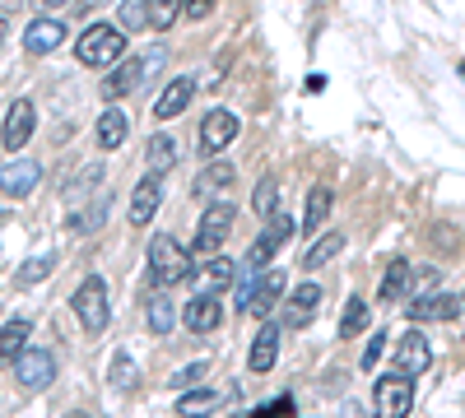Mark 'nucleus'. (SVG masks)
<instances>
[{
  "mask_svg": "<svg viewBox=\"0 0 465 418\" xmlns=\"http://www.w3.org/2000/svg\"><path fill=\"white\" fill-rule=\"evenodd\" d=\"M74 56H80V65H94V70L116 65L126 56V37H122L116 24H89L80 33V43H74Z\"/></svg>",
  "mask_w": 465,
  "mask_h": 418,
  "instance_id": "1",
  "label": "nucleus"
},
{
  "mask_svg": "<svg viewBox=\"0 0 465 418\" xmlns=\"http://www.w3.org/2000/svg\"><path fill=\"white\" fill-rule=\"evenodd\" d=\"M163 61H168V47H149L144 56H131L126 65H116L107 80H103V98H126V93H135Z\"/></svg>",
  "mask_w": 465,
  "mask_h": 418,
  "instance_id": "2",
  "label": "nucleus"
},
{
  "mask_svg": "<svg viewBox=\"0 0 465 418\" xmlns=\"http://www.w3.org/2000/svg\"><path fill=\"white\" fill-rule=\"evenodd\" d=\"M149 279L159 284V288L191 279V256H186V251L177 247V238L159 233V238L149 242Z\"/></svg>",
  "mask_w": 465,
  "mask_h": 418,
  "instance_id": "3",
  "label": "nucleus"
},
{
  "mask_svg": "<svg viewBox=\"0 0 465 418\" xmlns=\"http://www.w3.org/2000/svg\"><path fill=\"white\" fill-rule=\"evenodd\" d=\"M414 409V376L405 372H386L377 376V391H372V418H405Z\"/></svg>",
  "mask_w": 465,
  "mask_h": 418,
  "instance_id": "4",
  "label": "nucleus"
},
{
  "mask_svg": "<svg viewBox=\"0 0 465 418\" xmlns=\"http://www.w3.org/2000/svg\"><path fill=\"white\" fill-rule=\"evenodd\" d=\"M70 307H74V316H80L84 335H103V330H107V321H112V307H107V284H103L98 275H89L80 288H74Z\"/></svg>",
  "mask_w": 465,
  "mask_h": 418,
  "instance_id": "5",
  "label": "nucleus"
},
{
  "mask_svg": "<svg viewBox=\"0 0 465 418\" xmlns=\"http://www.w3.org/2000/svg\"><path fill=\"white\" fill-rule=\"evenodd\" d=\"M232 219H238V209H232V205H210L205 219H201V228H196V247H191V251H196L201 260H210V256L223 247Z\"/></svg>",
  "mask_w": 465,
  "mask_h": 418,
  "instance_id": "6",
  "label": "nucleus"
},
{
  "mask_svg": "<svg viewBox=\"0 0 465 418\" xmlns=\"http://www.w3.org/2000/svg\"><path fill=\"white\" fill-rule=\"evenodd\" d=\"M238 131H242V122L232 117L228 107L205 112V122H201V154H223V149L238 140Z\"/></svg>",
  "mask_w": 465,
  "mask_h": 418,
  "instance_id": "7",
  "label": "nucleus"
},
{
  "mask_svg": "<svg viewBox=\"0 0 465 418\" xmlns=\"http://www.w3.org/2000/svg\"><path fill=\"white\" fill-rule=\"evenodd\" d=\"M429 363H433L429 335H423V330H405V335L396 339V358H391V367L405 372V376H419V372H429Z\"/></svg>",
  "mask_w": 465,
  "mask_h": 418,
  "instance_id": "8",
  "label": "nucleus"
},
{
  "mask_svg": "<svg viewBox=\"0 0 465 418\" xmlns=\"http://www.w3.org/2000/svg\"><path fill=\"white\" fill-rule=\"evenodd\" d=\"M37 181H43V168H37L33 159H10V163H0V196L24 200V196L37 191Z\"/></svg>",
  "mask_w": 465,
  "mask_h": 418,
  "instance_id": "9",
  "label": "nucleus"
},
{
  "mask_svg": "<svg viewBox=\"0 0 465 418\" xmlns=\"http://www.w3.org/2000/svg\"><path fill=\"white\" fill-rule=\"evenodd\" d=\"M52 376H56V358H52L47 349H28V354L15 363V382H19L24 391H43Z\"/></svg>",
  "mask_w": 465,
  "mask_h": 418,
  "instance_id": "10",
  "label": "nucleus"
},
{
  "mask_svg": "<svg viewBox=\"0 0 465 418\" xmlns=\"http://www.w3.org/2000/svg\"><path fill=\"white\" fill-rule=\"evenodd\" d=\"M322 312V288L317 284H298L284 302V326L289 330H302V326H312V316Z\"/></svg>",
  "mask_w": 465,
  "mask_h": 418,
  "instance_id": "11",
  "label": "nucleus"
},
{
  "mask_svg": "<svg viewBox=\"0 0 465 418\" xmlns=\"http://www.w3.org/2000/svg\"><path fill=\"white\" fill-rule=\"evenodd\" d=\"M405 312H410L414 326H419V321H456V316H460V297H451V293H429V297L405 302Z\"/></svg>",
  "mask_w": 465,
  "mask_h": 418,
  "instance_id": "12",
  "label": "nucleus"
},
{
  "mask_svg": "<svg viewBox=\"0 0 465 418\" xmlns=\"http://www.w3.org/2000/svg\"><path fill=\"white\" fill-rule=\"evenodd\" d=\"M33 102L28 98H19V102H10V112H5V131H0V140H5V149L10 154H19V149L33 140Z\"/></svg>",
  "mask_w": 465,
  "mask_h": 418,
  "instance_id": "13",
  "label": "nucleus"
},
{
  "mask_svg": "<svg viewBox=\"0 0 465 418\" xmlns=\"http://www.w3.org/2000/svg\"><path fill=\"white\" fill-rule=\"evenodd\" d=\"M191 98H196V74H182V80H173V84L159 93V102H153V117H163V122L182 117Z\"/></svg>",
  "mask_w": 465,
  "mask_h": 418,
  "instance_id": "14",
  "label": "nucleus"
},
{
  "mask_svg": "<svg viewBox=\"0 0 465 418\" xmlns=\"http://www.w3.org/2000/svg\"><path fill=\"white\" fill-rule=\"evenodd\" d=\"M65 43V24L61 19H33L28 28H24V47L33 52V56H47V52H56Z\"/></svg>",
  "mask_w": 465,
  "mask_h": 418,
  "instance_id": "15",
  "label": "nucleus"
},
{
  "mask_svg": "<svg viewBox=\"0 0 465 418\" xmlns=\"http://www.w3.org/2000/svg\"><path fill=\"white\" fill-rule=\"evenodd\" d=\"M280 297H284V270H265L252 288V302H247V312L252 316H270L280 307Z\"/></svg>",
  "mask_w": 465,
  "mask_h": 418,
  "instance_id": "16",
  "label": "nucleus"
},
{
  "mask_svg": "<svg viewBox=\"0 0 465 418\" xmlns=\"http://www.w3.org/2000/svg\"><path fill=\"white\" fill-rule=\"evenodd\" d=\"M159 200H163V177L149 172V177L135 186V196H131V223L144 228V223L153 219V209H159Z\"/></svg>",
  "mask_w": 465,
  "mask_h": 418,
  "instance_id": "17",
  "label": "nucleus"
},
{
  "mask_svg": "<svg viewBox=\"0 0 465 418\" xmlns=\"http://www.w3.org/2000/svg\"><path fill=\"white\" fill-rule=\"evenodd\" d=\"M275 358H280V326H275V321H265L261 335L252 339V358H247V367L261 376V372L275 367Z\"/></svg>",
  "mask_w": 465,
  "mask_h": 418,
  "instance_id": "18",
  "label": "nucleus"
},
{
  "mask_svg": "<svg viewBox=\"0 0 465 418\" xmlns=\"http://www.w3.org/2000/svg\"><path fill=\"white\" fill-rule=\"evenodd\" d=\"M232 275H238V260H228V256H210V260L201 265V293H205V297H219V293L232 284Z\"/></svg>",
  "mask_w": 465,
  "mask_h": 418,
  "instance_id": "19",
  "label": "nucleus"
},
{
  "mask_svg": "<svg viewBox=\"0 0 465 418\" xmlns=\"http://www.w3.org/2000/svg\"><path fill=\"white\" fill-rule=\"evenodd\" d=\"M219 297H205V293H196V297H191L186 302V330L191 335H210L214 326H219Z\"/></svg>",
  "mask_w": 465,
  "mask_h": 418,
  "instance_id": "20",
  "label": "nucleus"
},
{
  "mask_svg": "<svg viewBox=\"0 0 465 418\" xmlns=\"http://www.w3.org/2000/svg\"><path fill=\"white\" fill-rule=\"evenodd\" d=\"M28 335H33V326H28L24 316L0 330V367H5V363H19V358L28 354Z\"/></svg>",
  "mask_w": 465,
  "mask_h": 418,
  "instance_id": "21",
  "label": "nucleus"
},
{
  "mask_svg": "<svg viewBox=\"0 0 465 418\" xmlns=\"http://www.w3.org/2000/svg\"><path fill=\"white\" fill-rule=\"evenodd\" d=\"M410 293V260H391V270L381 275V302L391 307V302H405Z\"/></svg>",
  "mask_w": 465,
  "mask_h": 418,
  "instance_id": "22",
  "label": "nucleus"
},
{
  "mask_svg": "<svg viewBox=\"0 0 465 418\" xmlns=\"http://www.w3.org/2000/svg\"><path fill=\"white\" fill-rule=\"evenodd\" d=\"M126 131H131V117H126V112L107 107L103 117H98V144H103V149H116V144L126 140Z\"/></svg>",
  "mask_w": 465,
  "mask_h": 418,
  "instance_id": "23",
  "label": "nucleus"
},
{
  "mask_svg": "<svg viewBox=\"0 0 465 418\" xmlns=\"http://www.w3.org/2000/svg\"><path fill=\"white\" fill-rule=\"evenodd\" d=\"M144 159H149V172H159V177H163V168L177 163V140H173V135H149Z\"/></svg>",
  "mask_w": 465,
  "mask_h": 418,
  "instance_id": "24",
  "label": "nucleus"
},
{
  "mask_svg": "<svg viewBox=\"0 0 465 418\" xmlns=\"http://www.w3.org/2000/svg\"><path fill=\"white\" fill-rule=\"evenodd\" d=\"M344 251V238L340 233H326V238H317L312 247L302 251V270H317V265H326L331 256H340Z\"/></svg>",
  "mask_w": 465,
  "mask_h": 418,
  "instance_id": "25",
  "label": "nucleus"
},
{
  "mask_svg": "<svg viewBox=\"0 0 465 418\" xmlns=\"http://www.w3.org/2000/svg\"><path fill=\"white\" fill-rule=\"evenodd\" d=\"M116 28L122 33H144L149 28V0H126V5H116Z\"/></svg>",
  "mask_w": 465,
  "mask_h": 418,
  "instance_id": "26",
  "label": "nucleus"
},
{
  "mask_svg": "<svg viewBox=\"0 0 465 418\" xmlns=\"http://www.w3.org/2000/svg\"><path fill=\"white\" fill-rule=\"evenodd\" d=\"M326 214H331V191H326V186H317V191L307 196V214H302V233H317V228L326 223Z\"/></svg>",
  "mask_w": 465,
  "mask_h": 418,
  "instance_id": "27",
  "label": "nucleus"
},
{
  "mask_svg": "<svg viewBox=\"0 0 465 418\" xmlns=\"http://www.w3.org/2000/svg\"><path fill=\"white\" fill-rule=\"evenodd\" d=\"M144 316H149V330H153V335H173V326H177V312H173L168 297H149Z\"/></svg>",
  "mask_w": 465,
  "mask_h": 418,
  "instance_id": "28",
  "label": "nucleus"
},
{
  "mask_svg": "<svg viewBox=\"0 0 465 418\" xmlns=\"http://www.w3.org/2000/svg\"><path fill=\"white\" fill-rule=\"evenodd\" d=\"M228 186H232V168L228 163H210L196 177V196H214V191H228Z\"/></svg>",
  "mask_w": 465,
  "mask_h": 418,
  "instance_id": "29",
  "label": "nucleus"
},
{
  "mask_svg": "<svg viewBox=\"0 0 465 418\" xmlns=\"http://www.w3.org/2000/svg\"><path fill=\"white\" fill-rule=\"evenodd\" d=\"M214 404H219L214 391H186V395L177 400V413H182V418H205V413H214Z\"/></svg>",
  "mask_w": 465,
  "mask_h": 418,
  "instance_id": "30",
  "label": "nucleus"
},
{
  "mask_svg": "<svg viewBox=\"0 0 465 418\" xmlns=\"http://www.w3.org/2000/svg\"><path fill=\"white\" fill-rule=\"evenodd\" d=\"M252 205H256V214L270 223V219H275V214H284L280 209V186H275V177H265L261 186H256V196H252Z\"/></svg>",
  "mask_w": 465,
  "mask_h": 418,
  "instance_id": "31",
  "label": "nucleus"
},
{
  "mask_svg": "<svg viewBox=\"0 0 465 418\" xmlns=\"http://www.w3.org/2000/svg\"><path fill=\"white\" fill-rule=\"evenodd\" d=\"M363 326H368V302L363 297H349V307L340 316V339H354Z\"/></svg>",
  "mask_w": 465,
  "mask_h": 418,
  "instance_id": "32",
  "label": "nucleus"
},
{
  "mask_svg": "<svg viewBox=\"0 0 465 418\" xmlns=\"http://www.w3.org/2000/svg\"><path fill=\"white\" fill-rule=\"evenodd\" d=\"M293 233H298V223H293L289 214H275V219H270V223H265V233H261V238H265L270 247H275V251H280V247H284V242H289Z\"/></svg>",
  "mask_w": 465,
  "mask_h": 418,
  "instance_id": "33",
  "label": "nucleus"
},
{
  "mask_svg": "<svg viewBox=\"0 0 465 418\" xmlns=\"http://www.w3.org/2000/svg\"><path fill=\"white\" fill-rule=\"evenodd\" d=\"M112 386H116V391H131V386H135V363H131V354H116V358H112Z\"/></svg>",
  "mask_w": 465,
  "mask_h": 418,
  "instance_id": "34",
  "label": "nucleus"
},
{
  "mask_svg": "<svg viewBox=\"0 0 465 418\" xmlns=\"http://www.w3.org/2000/svg\"><path fill=\"white\" fill-rule=\"evenodd\" d=\"M52 275V256H33L24 270H19V284H37V279H47Z\"/></svg>",
  "mask_w": 465,
  "mask_h": 418,
  "instance_id": "35",
  "label": "nucleus"
},
{
  "mask_svg": "<svg viewBox=\"0 0 465 418\" xmlns=\"http://www.w3.org/2000/svg\"><path fill=\"white\" fill-rule=\"evenodd\" d=\"M173 19H177V10H173V5H159V0H149V28H159V33H163Z\"/></svg>",
  "mask_w": 465,
  "mask_h": 418,
  "instance_id": "36",
  "label": "nucleus"
},
{
  "mask_svg": "<svg viewBox=\"0 0 465 418\" xmlns=\"http://www.w3.org/2000/svg\"><path fill=\"white\" fill-rule=\"evenodd\" d=\"M201 376H205V363H191V367H182V372L173 376V386H177V391H186V386H196Z\"/></svg>",
  "mask_w": 465,
  "mask_h": 418,
  "instance_id": "37",
  "label": "nucleus"
},
{
  "mask_svg": "<svg viewBox=\"0 0 465 418\" xmlns=\"http://www.w3.org/2000/svg\"><path fill=\"white\" fill-rule=\"evenodd\" d=\"M293 413V400L284 395V400H270V404H261L256 409V418H289Z\"/></svg>",
  "mask_w": 465,
  "mask_h": 418,
  "instance_id": "38",
  "label": "nucleus"
},
{
  "mask_svg": "<svg viewBox=\"0 0 465 418\" xmlns=\"http://www.w3.org/2000/svg\"><path fill=\"white\" fill-rule=\"evenodd\" d=\"M386 339H391V335H372V339H368V354H363V367H368V372L377 367V358H381V349H386Z\"/></svg>",
  "mask_w": 465,
  "mask_h": 418,
  "instance_id": "39",
  "label": "nucleus"
},
{
  "mask_svg": "<svg viewBox=\"0 0 465 418\" xmlns=\"http://www.w3.org/2000/svg\"><path fill=\"white\" fill-rule=\"evenodd\" d=\"M214 5H210V0H186V19H205Z\"/></svg>",
  "mask_w": 465,
  "mask_h": 418,
  "instance_id": "40",
  "label": "nucleus"
},
{
  "mask_svg": "<svg viewBox=\"0 0 465 418\" xmlns=\"http://www.w3.org/2000/svg\"><path fill=\"white\" fill-rule=\"evenodd\" d=\"M0 37H5V19H0Z\"/></svg>",
  "mask_w": 465,
  "mask_h": 418,
  "instance_id": "41",
  "label": "nucleus"
},
{
  "mask_svg": "<svg viewBox=\"0 0 465 418\" xmlns=\"http://www.w3.org/2000/svg\"><path fill=\"white\" fill-rule=\"evenodd\" d=\"M460 302H465V297H460Z\"/></svg>",
  "mask_w": 465,
  "mask_h": 418,
  "instance_id": "42",
  "label": "nucleus"
}]
</instances>
